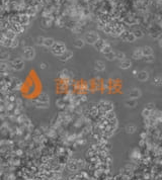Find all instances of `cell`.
Segmentation results:
<instances>
[{"label": "cell", "mask_w": 162, "mask_h": 180, "mask_svg": "<svg viewBox=\"0 0 162 180\" xmlns=\"http://www.w3.org/2000/svg\"><path fill=\"white\" fill-rule=\"evenodd\" d=\"M19 91L21 93V96L28 100L37 99L42 94L43 92L42 79L40 78L35 70L32 69L28 73L27 77L23 79V83H21Z\"/></svg>", "instance_id": "cell-1"}, {"label": "cell", "mask_w": 162, "mask_h": 180, "mask_svg": "<svg viewBox=\"0 0 162 180\" xmlns=\"http://www.w3.org/2000/svg\"><path fill=\"white\" fill-rule=\"evenodd\" d=\"M71 90V80L66 75H60L55 80V93L57 95H66Z\"/></svg>", "instance_id": "cell-2"}, {"label": "cell", "mask_w": 162, "mask_h": 180, "mask_svg": "<svg viewBox=\"0 0 162 180\" xmlns=\"http://www.w3.org/2000/svg\"><path fill=\"white\" fill-rule=\"evenodd\" d=\"M70 92L76 95H85L89 93L88 91V81L85 79H75L71 80V90Z\"/></svg>", "instance_id": "cell-3"}, {"label": "cell", "mask_w": 162, "mask_h": 180, "mask_svg": "<svg viewBox=\"0 0 162 180\" xmlns=\"http://www.w3.org/2000/svg\"><path fill=\"white\" fill-rule=\"evenodd\" d=\"M123 81L120 79H109L105 82V91L109 94L122 93Z\"/></svg>", "instance_id": "cell-4"}, {"label": "cell", "mask_w": 162, "mask_h": 180, "mask_svg": "<svg viewBox=\"0 0 162 180\" xmlns=\"http://www.w3.org/2000/svg\"><path fill=\"white\" fill-rule=\"evenodd\" d=\"M89 92H104L105 91V81L100 78H92L88 81Z\"/></svg>", "instance_id": "cell-5"}]
</instances>
